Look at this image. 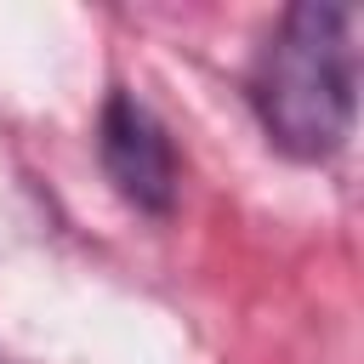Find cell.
<instances>
[{
	"mask_svg": "<svg viewBox=\"0 0 364 364\" xmlns=\"http://www.w3.org/2000/svg\"><path fill=\"white\" fill-rule=\"evenodd\" d=\"M358 11L353 6H290L250 68V108L267 142L301 165L341 154L358 108Z\"/></svg>",
	"mask_w": 364,
	"mask_h": 364,
	"instance_id": "obj_1",
	"label": "cell"
},
{
	"mask_svg": "<svg viewBox=\"0 0 364 364\" xmlns=\"http://www.w3.org/2000/svg\"><path fill=\"white\" fill-rule=\"evenodd\" d=\"M97 159L114 182V193L148 216H171L176 205V148H171V131L159 125V114L131 97V91H108L102 97V114H97Z\"/></svg>",
	"mask_w": 364,
	"mask_h": 364,
	"instance_id": "obj_2",
	"label": "cell"
}]
</instances>
